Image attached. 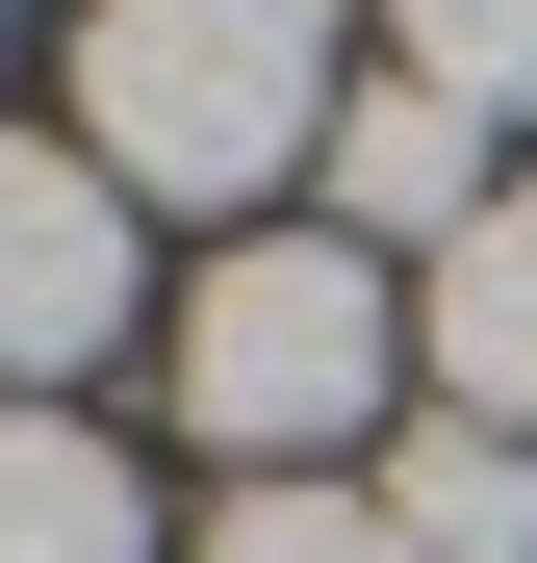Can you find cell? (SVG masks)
Masks as SVG:
<instances>
[{
	"mask_svg": "<svg viewBox=\"0 0 537 563\" xmlns=\"http://www.w3.org/2000/svg\"><path fill=\"white\" fill-rule=\"evenodd\" d=\"M333 0H103L77 26V154L128 206H256V179L333 154Z\"/></svg>",
	"mask_w": 537,
	"mask_h": 563,
	"instance_id": "cell-1",
	"label": "cell"
},
{
	"mask_svg": "<svg viewBox=\"0 0 537 563\" xmlns=\"http://www.w3.org/2000/svg\"><path fill=\"white\" fill-rule=\"evenodd\" d=\"M384 358H410L384 256L358 231H256V256H205V308H179V435H231L256 487H282V461H333L384 410Z\"/></svg>",
	"mask_w": 537,
	"mask_h": 563,
	"instance_id": "cell-2",
	"label": "cell"
},
{
	"mask_svg": "<svg viewBox=\"0 0 537 563\" xmlns=\"http://www.w3.org/2000/svg\"><path fill=\"white\" fill-rule=\"evenodd\" d=\"M103 333H128V179L52 154V129H0V410L77 385Z\"/></svg>",
	"mask_w": 537,
	"mask_h": 563,
	"instance_id": "cell-3",
	"label": "cell"
},
{
	"mask_svg": "<svg viewBox=\"0 0 537 563\" xmlns=\"http://www.w3.org/2000/svg\"><path fill=\"white\" fill-rule=\"evenodd\" d=\"M307 179H333V231H358V256H384V231H410V256H461V231L512 206V179H486V129L435 103V77H358V103H333V154H307Z\"/></svg>",
	"mask_w": 537,
	"mask_h": 563,
	"instance_id": "cell-4",
	"label": "cell"
},
{
	"mask_svg": "<svg viewBox=\"0 0 537 563\" xmlns=\"http://www.w3.org/2000/svg\"><path fill=\"white\" fill-rule=\"evenodd\" d=\"M435 385H461L486 435H537V179H512L461 256H435Z\"/></svg>",
	"mask_w": 537,
	"mask_h": 563,
	"instance_id": "cell-5",
	"label": "cell"
},
{
	"mask_svg": "<svg viewBox=\"0 0 537 563\" xmlns=\"http://www.w3.org/2000/svg\"><path fill=\"white\" fill-rule=\"evenodd\" d=\"M384 538L410 563H537V435H486V410L384 435Z\"/></svg>",
	"mask_w": 537,
	"mask_h": 563,
	"instance_id": "cell-6",
	"label": "cell"
},
{
	"mask_svg": "<svg viewBox=\"0 0 537 563\" xmlns=\"http://www.w3.org/2000/svg\"><path fill=\"white\" fill-rule=\"evenodd\" d=\"M0 563H154V487L77 410H0Z\"/></svg>",
	"mask_w": 537,
	"mask_h": 563,
	"instance_id": "cell-7",
	"label": "cell"
},
{
	"mask_svg": "<svg viewBox=\"0 0 537 563\" xmlns=\"http://www.w3.org/2000/svg\"><path fill=\"white\" fill-rule=\"evenodd\" d=\"M384 77H435L461 129H537V0H384Z\"/></svg>",
	"mask_w": 537,
	"mask_h": 563,
	"instance_id": "cell-8",
	"label": "cell"
},
{
	"mask_svg": "<svg viewBox=\"0 0 537 563\" xmlns=\"http://www.w3.org/2000/svg\"><path fill=\"white\" fill-rule=\"evenodd\" d=\"M205 563H410V538H384V487H231Z\"/></svg>",
	"mask_w": 537,
	"mask_h": 563,
	"instance_id": "cell-9",
	"label": "cell"
},
{
	"mask_svg": "<svg viewBox=\"0 0 537 563\" xmlns=\"http://www.w3.org/2000/svg\"><path fill=\"white\" fill-rule=\"evenodd\" d=\"M77 26H103V0H77Z\"/></svg>",
	"mask_w": 537,
	"mask_h": 563,
	"instance_id": "cell-10",
	"label": "cell"
}]
</instances>
